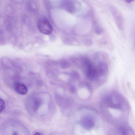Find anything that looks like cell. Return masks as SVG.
<instances>
[{
    "label": "cell",
    "mask_w": 135,
    "mask_h": 135,
    "mask_svg": "<svg viewBox=\"0 0 135 135\" xmlns=\"http://www.w3.org/2000/svg\"><path fill=\"white\" fill-rule=\"evenodd\" d=\"M104 103L107 107L113 109L122 110L127 106V102L124 98L119 93L110 94L104 100Z\"/></svg>",
    "instance_id": "1"
},
{
    "label": "cell",
    "mask_w": 135,
    "mask_h": 135,
    "mask_svg": "<svg viewBox=\"0 0 135 135\" xmlns=\"http://www.w3.org/2000/svg\"><path fill=\"white\" fill-rule=\"evenodd\" d=\"M37 27L39 31L45 35H50L53 31L52 26L46 18H41L37 22Z\"/></svg>",
    "instance_id": "2"
},
{
    "label": "cell",
    "mask_w": 135,
    "mask_h": 135,
    "mask_svg": "<svg viewBox=\"0 0 135 135\" xmlns=\"http://www.w3.org/2000/svg\"><path fill=\"white\" fill-rule=\"evenodd\" d=\"M113 16L114 17L115 21L119 29H122L123 27L124 21L123 16L113 6L110 7Z\"/></svg>",
    "instance_id": "3"
},
{
    "label": "cell",
    "mask_w": 135,
    "mask_h": 135,
    "mask_svg": "<svg viewBox=\"0 0 135 135\" xmlns=\"http://www.w3.org/2000/svg\"><path fill=\"white\" fill-rule=\"evenodd\" d=\"M81 126L85 130H90L95 125V121L92 117L86 116L82 118L80 121Z\"/></svg>",
    "instance_id": "4"
},
{
    "label": "cell",
    "mask_w": 135,
    "mask_h": 135,
    "mask_svg": "<svg viewBox=\"0 0 135 135\" xmlns=\"http://www.w3.org/2000/svg\"><path fill=\"white\" fill-rule=\"evenodd\" d=\"M96 68L98 78L100 77L105 76L108 72V66L105 62H100Z\"/></svg>",
    "instance_id": "5"
},
{
    "label": "cell",
    "mask_w": 135,
    "mask_h": 135,
    "mask_svg": "<svg viewBox=\"0 0 135 135\" xmlns=\"http://www.w3.org/2000/svg\"><path fill=\"white\" fill-rule=\"evenodd\" d=\"M14 88L17 93L21 95H25L28 93L27 86L22 83L17 82L15 83Z\"/></svg>",
    "instance_id": "6"
},
{
    "label": "cell",
    "mask_w": 135,
    "mask_h": 135,
    "mask_svg": "<svg viewBox=\"0 0 135 135\" xmlns=\"http://www.w3.org/2000/svg\"><path fill=\"white\" fill-rule=\"evenodd\" d=\"M122 135H135L134 133L131 129L128 127H123L120 129Z\"/></svg>",
    "instance_id": "7"
},
{
    "label": "cell",
    "mask_w": 135,
    "mask_h": 135,
    "mask_svg": "<svg viewBox=\"0 0 135 135\" xmlns=\"http://www.w3.org/2000/svg\"><path fill=\"white\" fill-rule=\"evenodd\" d=\"M0 106H1V113L4 111L5 108V104L4 102L2 99H1L0 100Z\"/></svg>",
    "instance_id": "8"
},
{
    "label": "cell",
    "mask_w": 135,
    "mask_h": 135,
    "mask_svg": "<svg viewBox=\"0 0 135 135\" xmlns=\"http://www.w3.org/2000/svg\"><path fill=\"white\" fill-rule=\"evenodd\" d=\"M11 135H19V133L17 131H13L11 133Z\"/></svg>",
    "instance_id": "9"
},
{
    "label": "cell",
    "mask_w": 135,
    "mask_h": 135,
    "mask_svg": "<svg viewBox=\"0 0 135 135\" xmlns=\"http://www.w3.org/2000/svg\"><path fill=\"white\" fill-rule=\"evenodd\" d=\"M124 1L127 3H131L134 1L135 0H124Z\"/></svg>",
    "instance_id": "10"
},
{
    "label": "cell",
    "mask_w": 135,
    "mask_h": 135,
    "mask_svg": "<svg viewBox=\"0 0 135 135\" xmlns=\"http://www.w3.org/2000/svg\"><path fill=\"white\" fill-rule=\"evenodd\" d=\"M35 135H42V134H40V133H39V132H36L35 134Z\"/></svg>",
    "instance_id": "11"
}]
</instances>
